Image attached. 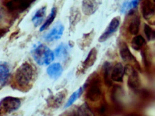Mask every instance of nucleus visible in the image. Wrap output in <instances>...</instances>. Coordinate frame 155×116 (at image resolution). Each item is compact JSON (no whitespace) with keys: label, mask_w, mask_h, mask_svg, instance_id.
Returning <instances> with one entry per match:
<instances>
[{"label":"nucleus","mask_w":155,"mask_h":116,"mask_svg":"<svg viewBox=\"0 0 155 116\" xmlns=\"http://www.w3.org/2000/svg\"><path fill=\"white\" fill-rule=\"evenodd\" d=\"M102 70H103V75L105 78V80L107 83L109 84L110 81V75L111 74L110 72H111V66L110 63L108 62H105L102 67Z\"/></svg>","instance_id":"27"},{"label":"nucleus","mask_w":155,"mask_h":116,"mask_svg":"<svg viewBox=\"0 0 155 116\" xmlns=\"http://www.w3.org/2000/svg\"><path fill=\"white\" fill-rule=\"evenodd\" d=\"M101 94V91L99 82L98 81L93 82L87 92L88 98L91 101H97L100 98Z\"/></svg>","instance_id":"10"},{"label":"nucleus","mask_w":155,"mask_h":116,"mask_svg":"<svg viewBox=\"0 0 155 116\" xmlns=\"http://www.w3.org/2000/svg\"><path fill=\"white\" fill-rule=\"evenodd\" d=\"M140 0H126L122 4L120 7V11L121 13L128 14L134 13L135 9L137 6Z\"/></svg>","instance_id":"17"},{"label":"nucleus","mask_w":155,"mask_h":116,"mask_svg":"<svg viewBox=\"0 0 155 116\" xmlns=\"http://www.w3.org/2000/svg\"><path fill=\"white\" fill-rule=\"evenodd\" d=\"M66 97L65 91H61L56 94L55 96L49 98L48 100V104L49 106L52 108H58L59 107Z\"/></svg>","instance_id":"19"},{"label":"nucleus","mask_w":155,"mask_h":116,"mask_svg":"<svg viewBox=\"0 0 155 116\" xmlns=\"http://www.w3.org/2000/svg\"><path fill=\"white\" fill-rule=\"evenodd\" d=\"M57 13V8L56 7H53L51 9V12L49 15L48 17L47 18V20L45 21V23L41 27L40 29V31H43L51 24L53 22V21L55 20V18H56Z\"/></svg>","instance_id":"24"},{"label":"nucleus","mask_w":155,"mask_h":116,"mask_svg":"<svg viewBox=\"0 0 155 116\" xmlns=\"http://www.w3.org/2000/svg\"><path fill=\"white\" fill-rule=\"evenodd\" d=\"M134 13L132 14L133 17L129 23L128 30L130 34L135 35H137L139 31L140 20L138 15Z\"/></svg>","instance_id":"18"},{"label":"nucleus","mask_w":155,"mask_h":116,"mask_svg":"<svg viewBox=\"0 0 155 116\" xmlns=\"http://www.w3.org/2000/svg\"><path fill=\"white\" fill-rule=\"evenodd\" d=\"M69 46H70V47H73L74 45V42H73V41H70L69 43Z\"/></svg>","instance_id":"29"},{"label":"nucleus","mask_w":155,"mask_h":116,"mask_svg":"<svg viewBox=\"0 0 155 116\" xmlns=\"http://www.w3.org/2000/svg\"><path fill=\"white\" fill-rule=\"evenodd\" d=\"M146 43V41L143 36L137 35L132 39L131 42V47L135 50H139Z\"/></svg>","instance_id":"23"},{"label":"nucleus","mask_w":155,"mask_h":116,"mask_svg":"<svg viewBox=\"0 0 155 116\" xmlns=\"http://www.w3.org/2000/svg\"><path fill=\"white\" fill-rule=\"evenodd\" d=\"M47 72L48 75L51 79H57L62 74L63 68L60 63H55L49 66L47 69Z\"/></svg>","instance_id":"16"},{"label":"nucleus","mask_w":155,"mask_h":116,"mask_svg":"<svg viewBox=\"0 0 155 116\" xmlns=\"http://www.w3.org/2000/svg\"><path fill=\"white\" fill-rule=\"evenodd\" d=\"M81 19V14L77 7H72L70 11L69 30L70 32L74 31L78 24Z\"/></svg>","instance_id":"11"},{"label":"nucleus","mask_w":155,"mask_h":116,"mask_svg":"<svg viewBox=\"0 0 155 116\" xmlns=\"http://www.w3.org/2000/svg\"><path fill=\"white\" fill-rule=\"evenodd\" d=\"M64 27L60 22H58L52 29L44 35L43 38L47 42L57 40L61 38L64 31Z\"/></svg>","instance_id":"6"},{"label":"nucleus","mask_w":155,"mask_h":116,"mask_svg":"<svg viewBox=\"0 0 155 116\" xmlns=\"http://www.w3.org/2000/svg\"><path fill=\"white\" fill-rule=\"evenodd\" d=\"M78 116H95V115L88 105L84 103L78 108Z\"/></svg>","instance_id":"25"},{"label":"nucleus","mask_w":155,"mask_h":116,"mask_svg":"<svg viewBox=\"0 0 155 116\" xmlns=\"http://www.w3.org/2000/svg\"><path fill=\"white\" fill-rule=\"evenodd\" d=\"M120 53L121 59L126 62H134L137 63L136 59L130 51L127 44L125 43H122L120 44Z\"/></svg>","instance_id":"14"},{"label":"nucleus","mask_w":155,"mask_h":116,"mask_svg":"<svg viewBox=\"0 0 155 116\" xmlns=\"http://www.w3.org/2000/svg\"><path fill=\"white\" fill-rule=\"evenodd\" d=\"M144 31L148 40L151 41L155 39V31L150 25H148L147 24H144Z\"/></svg>","instance_id":"28"},{"label":"nucleus","mask_w":155,"mask_h":116,"mask_svg":"<svg viewBox=\"0 0 155 116\" xmlns=\"http://www.w3.org/2000/svg\"><path fill=\"white\" fill-rule=\"evenodd\" d=\"M125 67L120 63H117L111 70L110 77L112 80L117 82L123 81L125 74Z\"/></svg>","instance_id":"13"},{"label":"nucleus","mask_w":155,"mask_h":116,"mask_svg":"<svg viewBox=\"0 0 155 116\" xmlns=\"http://www.w3.org/2000/svg\"><path fill=\"white\" fill-rule=\"evenodd\" d=\"M120 19L119 16L114 17L110 21L104 32L100 36L98 41L104 42L108 39L115 32L117 31L120 24Z\"/></svg>","instance_id":"5"},{"label":"nucleus","mask_w":155,"mask_h":116,"mask_svg":"<svg viewBox=\"0 0 155 116\" xmlns=\"http://www.w3.org/2000/svg\"><path fill=\"white\" fill-rule=\"evenodd\" d=\"M46 6H43L38 10L32 18V21L35 26H39L42 23L46 14Z\"/></svg>","instance_id":"21"},{"label":"nucleus","mask_w":155,"mask_h":116,"mask_svg":"<svg viewBox=\"0 0 155 116\" xmlns=\"http://www.w3.org/2000/svg\"><path fill=\"white\" fill-rule=\"evenodd\" d=\"M141 10L143 18L150 24H155V4L152 0H143Z\"/></svg>","instance_id":"4"},{"label":"nucleus","mask_w":155,"mask_h":116,"mask_svg":"<svg viewBox=\"0 0 155 116\" xmlns=\"http://www.w3.org/2000/svg\"><path fill=\"white\" fill-rule=\"evenodd\" d=\"M10 69L6 63H0V90L7 84L10 77Z\"/></svg>","instance_id":"15"},{"label":"nucleus","mask_w":155,"mask_h":116,"mask_svg":"<svg viewBox=\"0 0 155 116\" xmlns=\"http://www.w3.org/2000/svg\"><path fill=\"white\" fill-rule=\"evenodd\" d=\"M125 73L128 77V84L130 88L137 89L139 86L140 79L137 72L131 65H127L125 67Z\"/></svg>","instance_id":"8"},{"label":"nucleus","mask_w":155,"mask_h":116,"mask_svg":"<svg viewBox=\"0 0 155 116\" xmlns=\"http://www.w3.org/2000/svg\"><path fill=\"white\" fill-rule=\"evenodd\" d=\"M35 0H12L7 4V7L10 11H23L29 7Z\"/></svg>","instance_id":"9"},{"label":"nucleus","mask_w":155,"mask_h":116,"mask_svg":"<svg viewBox=\"0 0 155 116\" xmlns=\"http://www.w3.org/2000/svg\"><path fill=\"white\" fill-rule=\"evenodd\" d=\"M35 77V70L32 65L27 62L24 63L15 72V86L21 90H27L31 87Z\"/></svg>","instance_id":"1"},{"label":"nucleus","mask_w":155,"mask_h":116,"mask_svg":"<svg viewBox=\"0 0 155 116\" xmlns=\"http://www.w3.org/2000/svg\"><path fill=\"white\" fill-rule=\"evenodd\" d=\"M83 90V87H81L78 90L76 91L75 92L72 93V95L70 96L69 99L68 100V102L65 105V108H68L71 106L81 95Z\"/></svg>","instance_id":"26"},{"label":"nucleus","mask_w":155,"mask_h":116,"mask_svg":"<svg viewBox=\"0 0 155 116\" xmlns=\"http://www.w3.org/2000/svg\"><path fill=\"white\" fill-rule=\"evenodd\" d=\"M101 4V0H82V12L85 15H92L96 12Z\"/></svg>","instance_id":"7"},{"label":"nucleus","mask_w":155,"mask_h":116,"mask_svg":"<svg viewBox=\"0 0 155 116\" xmlns=\"http://www.w3.org/2000/svg\"><path fill=\"white\" fill-rule=\"evenodd\" d=\"M55 53L58 59L66 60L68 56V48L66 44H61L55 49Z\"/></svg>","instance_id":"22"},{"label":"nucleus","mask_w":155,"mask_h":116,"mask_svg":"<svg viewBox=\"0 0 155 116\" xmlns=\"http://www.w3.org/2000/svg\"><path fill=\"white\" fill-rule=\"evenodd\" d=\"M21 105L20 99L16 97H5L0 101V116L9 114L18 110Z\"/></svg>","instance_id":"3"},{"label":"nucleus","mask_w":155,"mask_h":116,"mask_svg":"<svg viewBox=\"0 0 155 116\" xmlns=\"http://www.w3.org/2000/svg\"><path fill=\"white\" fill-rule=\"evenodd\" d=\"M33 58L40 65H49L54 60V53L48 47L40 44L33 51Z\"/></svg>","instance_id":"2"},{"label":"nucleus","mask_w":155,"mask_h":116,"mask_svg":"<svg viewBox=\"0 0 155 116\" xmlns=\"http://www.w3.org/2000/svg\"><path fill=\"white\" fill-rule=\"evenodd\" d=\"M97 51L96 48H93L91 50L83 62L82 66L84 69H88L93 66L97 59Z\"/></svg>","instance_id":"20"},{"label":"nucleus","mask_w":155,"mask_h":116,"mask_svg":"<svg viewBox=\"0 0 155 116\" xmlns=\"http://www.w3.org/2000/svg\"><path fill=\"white\" fill-rule=\"evenodd\" d=\"M94 30H92L89 32L83 34L81 38L78 40V44L81 50H84L89 47L95 37Z\"/></svg>","instance_id":"12"}]
</instances>
